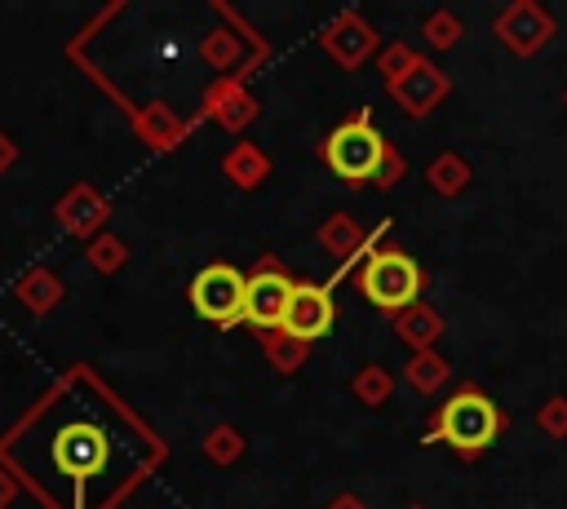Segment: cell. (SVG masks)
Returning a JSON list of instances; mask_svg holds the SVG:
<instances>
[{"mask_svg": "<svg viewBox=\"0 0 567 509\" xmlns=\"http://www.w3.org/2000/svg\"><path fill=\"white\" fill-rule=\"evenodd\" d=\"M496 434H501V412H496V403H492L487 394H478V389H461V394H452V398L439 407L434 429H430L425 438H430V443L443 438V443H452L461 456H474V451L492 447Z\"/></svg>", "mask_w": 567, "mask_h": 509, "instance_id": "6da1fadb", "label": "cell"}, {"mask_svg": "<svg viewBox=\"0 0 567 509\" xmlns=\"http://www.w3.org/2000/svg\"><path fill=\"white\" fill-rule=\"evenodd\" d=\"M323 159H328V168H332L341 181H354V186H359V181H368V177L381 173V164H385V137L368 124V115L346 120L341 128L328 133Z\"/></svg>", "mask_w": 567, "mask_h": 509, "instance_id": "7a4b0ae2", "label": "cell"}, {"mask_svg": "<svg viewBox=\"0 0 567 509\" xmlns=\"http://www.w3.org/2000/svg\"><path fill=\"white\" fill-rule=\"evenodd\" d=\"M359 283H363V297H368L372 305H381V310H403V305H412L416 292H421V270H416V261L403 257V252H372L368 266H363V274H359Z\"/></svg>", "mask_w": 567, "mask_h": 509, "instance_id": "3957f363", "label": "cell"}, {"mask_svg": "<svg viewBox=\"0 0 567 509\" xmlns=\"http://www.w3.org/2000/svg\"><path fill=\"white\" fill-rule=\"evenodd\" d=\"M244 292H248V279L235 270V266H204L195 279H190V305L208 319V323H244Z\"/></svg>", "mask_w": 567, "mask_h": 509, "instance_id": "277c9868", "label": "cell"}, {"mask_svg": "<svg viewBox=\"0 0 567 509\" xmlns=\"http://www.w3.org/2000/svg\"><path fill=\"white\" fill-rule=\"evenodd\" d=\"M53 460H58V469L71 478V487H75V509H80V496H84L89 474H97V469L106 465V434H102L97 425H66V429H58V438H53Z\"/></svg>", "mask_w": 567, "mask_h": 509, "instance_id": "5b68a950", "label": "cell"}, {"mask_svg": "<svg viewBox=\"0 0 567 509\" xmlns=\"http://www.w3.org/2000/svg\"><path fill=\"white\" fill-rule=\"evenodd\" d=\"M332 292L323 283H292V297H288V310H284V332L297 336V341H319L332 332Z\"/></svg>", "mask_w": 567, "mask_h": 509, "instance_id": "8992f818", "label": "cell"}, {"mask_svg": "<svg viewBox=\"0 0 567 509\" xmlns=\"http://www.w3.org/2000/svg\"><path fill=\"white\" fill-rule=\"evenodd\" d=\"M288 297H292V279L279 274V270H261L248 279V292H244V323L252 328H279L284 323V310H288Z\"/></svg>", "mask_w": 567, "mask_h": 509, "instance_id": "52a82bcc", "label": "cell"}, {"mask_svg": "<svg viewBox=\"0 0 567 509\" xmlns=\"http://www.w3.org/2000/svg\"><path fill=\"white\" fill-rule=\"evenodd\" d=\"M501 35H505L509 49L532 53V49H540V44L554 35V18H545L536 4H518V9H509V13L501 18Z\"/></svg>", "mask_w": 567, "mask_h": 509, "instance_id": "ba28073f", "label": "cell"}, {"mask_svg": "<svg viewBox=\"0 0 567 509\" xmlns=\"http://www.w3.org/2000/svg\"><path fill=\"white\" fill-rule=\"evenodd\" d=\"M540 425H545L549 434H567V403L545 407V412H540Z\"/></svg>", "mask_w": 567, "mask_h": 509, "instance_id": "9c48e42d", "label": "cell"}]
</instances>
